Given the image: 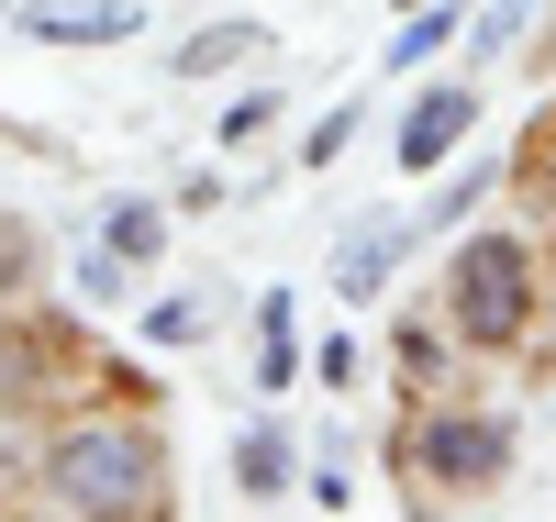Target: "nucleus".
I'll use <instances>...</instances> for the list:
<instances>
[{"label": "nucleus", "instance_id": "8", "mask_svg": "<svg viewBox=\"0 0 556 522\" xmlns=\"http://www.w3.org/2000/svg\"><path fill=\"white\" fill-rule=\"evenodd\" d=\"M235 479H245V500H278V489H290V434H278V422H256V434H245Z\"/></svg>", "mask_w": 556, "mask_h": 522}, {"label": "nucleus", "instance_id": "1", "mask_svg": "<svg viewBox=\"0 0 556 522\" xmlns=\"http://www.w3.org/2000/svg\"><path fill=\"white\" fill-rule=\"evenodd\" d=\"M45 500L78 511V522L156 511L167 500V456H156V434H134V422H78V434L45 445Z\"/></svg>", "mask_w": 556, "mask_h": 522}, {"label": "nucleus", "instance_id": "2", "mask_svg": "<svg viewBox=\"0 0 556 522\" xmlns=\"http://www.w3.org/2000/svg\"><path fill=\"white\" fill-rule=\"evenodd\" d=\"M445 322H456V345H523L534 334V245L523 233H468L445 256Z\"/></svg>", "mask_w": 556, "mask_h": 522}, {"label": "nucleus", "instance_id": "7", "mask_svg": "<svg viewBox=\"0 0 556 522\" xmlns=\"http://www.w3.org/2000/svg\"><path fill=\"white\" fill-rule=\"evenodd\" d=\"M256 44H267V23H245V12H235V23H201L190 44H167V67H178V78H223V67H245Z\"/></svg>", "mask_w": 556, "mask_h": 522}, {"label": "nucleus", "instance_id": "5", "mask_svg": "<svg viewBox=\"0 0 556 522\" xmlns=\"http://www.w3.org/2000/svg\"><path fill=\"white\" fill-rule=\"evenodd\" d=\"M479 123V89L468 78H445V89H424V101L401 112V133H390V156H401V178H424V167H445L456 156V133Z\"/></svg>", "mask_w": 556, "mask_h": 522}, {"label": "nucleus", "instance_id": "12", "mask_svg": "<svg viewBox=\"0 0 556 522\" xmlns=\"http://www.w3.org/2000/svg\"><path fill=\"white\" fill-rule=\"evenodd\" d=\"M490 189H501V167H490V156H479V167H456V178L434 189V212H424V233H445V222H468V212L490 201Z\"/></svg>", "mask_w": 556, "mask_h": 522}, {"label": "nucleus", "instance_id": "4", "mask_svg": "<svg viewBox=\"0 0 556 522\" xmlns=\"http://www.w3.org/2000/svg\"><path fill=\"white\" fill-rule=\"evenodd\" d=\"M12 34H34V44H134L146 0H12Z\"/></svg>", "mask_w": 556, "mask_h": 522}, {"label": "nucleus", "instance_id": "10", "mask_svg": "<svg viewBox=\"0 0 556 522\" xmlns=\"http://www.w3.org/2000/svg\"><path fill=\"white\" fill-rule=\"evenodd\" d=\"M290 311H301L290 290L256 301V378H267V390H278V378H290V356H301V345H290Z\"/></svg>", "mask_w": 556, "mask_h": 522}, {"label": "nucleus", "instance_id": "13", "mask_svg": "<svg viewBox=\"0 0 556 522\" xmlns=\"http://www.w3.org/2000/svg\"><path fill=\"white\" fill-rule=\"evenodd\" d=\"M356 123H367V112H356V101H334V112H323V123L301 133V167H334V156L356 145Z\"/></svg>", "mask_w": 556, "mask_h": 522}, {"label": "nucleus", "instance_id": "9", "mask_svg": "<svg viewBox=\"0 0 556 522\" xmlns=\"http://www.w3.org/2000/svg\"><path fill=\"white\" fill-rule=\"evenodd\" d=\"M101 233H112V256H123V267H146V256L167 245V212H156V201H112Z\"/></svg>", "mask_w": 556, "mask_h": 522}, {"label": "nucleus", "instance_id": "3", "mask_svg": "<svg viewBox=\"0 0 556 522\" xmlns=\"http://www.w3.org/2000/svg\"><path fill=\"white\" fill-rule=\"evenodd\" d=\"M513 411H424L401 434L412 456V479H434V489H490V479H513Z\"/></svg>", "mask_w": 556, "mask_h": 522}, {"label": "nucleus", "instance_id": "14", "mask_svg": "<svg viewBox=\"0 0 556 522\" xmlns=\"http://www.w3.org/2000/svg\"><path fill=\"white\" fill-rule=\"evenodd\" d=\"M146 334H156V345H201V334H212V301H156Z\"/></svg>", "mask_w": 556, "mask_h": 522}, {"label": "nucleus", "instance_id": "15", "mask_svg": "<svg viewBox=\"0 0 556 522\" xmlns=\"http://www.w3.org/2000/svg\"><path fill=\"white\" fill-rule=\"evenodd\" d=\"M523 23H534V0H490V12H479V56H501V44H523Z\"/></svg>", "mask_w": 556, "mask_h": 522}, {"label": "nucleus", "instance_id": "11", "mask_svg": "<svg viewBox=\"0 0 556 522\" xmlns=\"http://www.w3.org/2000/svg\"><path fill=\"white\" fill-rule=\"evenodd\" d=\"M445 44H456V12L434 0V12H412V23H401V44H390V78H401V67H434Z\"/></svg>", "mask_w": 556, "mask_h": 522}, {"label": "nucleus", "instance_id": "6", "mask_svg": "<svg viewBox=\"0 0 556 522\" xmlns=\"http://www.w3.org/2000/svg\"><path fill=\"white\" fill-rule=\"evenodd\" d=\"M412 245H424V222H390V212H367V222L345 233V245H334V290H345V301H379V290H390V267H401Z\"/></svg>", "mask_w": 556, "mask_h": 522}]
</instances>
